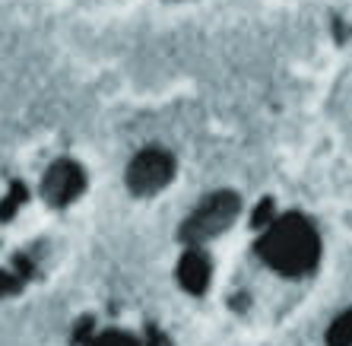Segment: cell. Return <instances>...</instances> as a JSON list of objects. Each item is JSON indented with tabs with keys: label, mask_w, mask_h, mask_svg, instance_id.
Returning a JSON list of instances; mask_svg holds the SVG:
<instances>
[{
	"label": "cell",
	"mask_w": 352,
	"mask_h": 346,
	"mask_svg": "<svg viewBox=\"0 0 352 346\" xmlns=\"http://www.w3.org/2000/svg\"><path fill=\"white\" fill-rule=\"evenodd\" d=\"M257 255L283 277H305L318 267L320 239L302 213H286L276 216L270 226H263Z\"/></svg>",
	"instance_id": "obj_1"
},
{
	"label": "cell",
	"mask_w": 352,
	"mask_h": 346,
	"mask_svg": "<svg viewBox=\"0 0 352 346\" xmlns=\"http://www.w3.org/2000/svg\"><path fill=\"white\" fill-rule=\"evenodd\" d=\"M238 210H241V200L232 191H216L204 204L194 210L188 223L181 226V241L188 245H200L206 239H216L219 232H226L232 223L238 219Z\"/></svg>",
	"instance_id": "obj_2"
},
{
	"label": "cell",
	"mask_w": 352,
	"mask_h": 346,
	"mask_svg": "<svg viewBox=\"0 0 352 346\" xmlns=\"http://www.w3.org/2000/svg\"><path fill=\"white\" fill-rule=\"evenodd\" d=\"M172 178H175V156L159 147H149L143 153H137L131 169H127V188L137 197H153Z\"/></svg>",
	"instance_id": "obj_3"
},
{
	"label": "cell",
	"mask_w": 352,
	"mask_h": 346,
	"mask_svg": "<svg viewBox=\"0 0 352 346\" xmlns=\"http://www.w3.org/2000/svg\"><path fill=\"white\" fill-rule=\"evenodd\" d=\"M38 191L54 210L70 206L86 191V172H82V165L74 162V159H58V162H51L45 169Z\"/></svg>",
	"instance_id": "obj_4"
},
{
	"label": "cell",
	"mask_w": 352,
	"mask_h": 346,
	"mask_svg": "<svg viewBox=\"0 0 352 346\" xmlns=\"http://www.w3.org/2000/svg\"><path fill=\"white\" fill-rule=\"evenodd\" d=\"M178 283L188 289L190 296H200L210 283V261H206L197 248L184 251L181 255V264H178Z\"/></svg>",
	"instance_id": "obj_5"
},
{
	"label": "cell",
	"mask_w": 352,
	"mask_h": 346,
	"mask_svg": "<svg viewBox=\"0 0 352 346\" xmlns=\"http://www.w3.org/2000/svg\"><path fill=\"white\" fill-rule=\"evenodd\" d=\"M327 343L330 346H352V308L333 321V327H330V334H327Z\"/></svg>",
	"instance_id": "obj_6"
},
{
	"label": "cell",
	"mask_w": 352,
	"mask_h": 346,
	"mask_svg": "<svg viewBox=\"0 0 352 346\" xmlns=\"http://www.w3.org/2000/svg\"><path fill=\"white\" fill-rule=\"evenodd\" d=\"M156 334L149 337V346H156ZM89 346H143V343H137L133 337H127L124 330H108V334H102V337H96Z\"/></svg>",
	"instance_id": "obj_7"
},
{
	"label": "cell",
	"mask_w": 352,
	"mask_h": 346,
	"mask_svg": "<svg viewBox=\"0 0 352 346\" xmlns=\"http://www.w3.org/2000/svg\"><path fill=\"white\" fill-rule=\"evenodd\" d=\"M251 223H254V229H263V226H270V223H273V200H270V197L257 204L254 219H251Z\"/></svg>",
	"instance_id": "obj_8"
}]
</instances>
